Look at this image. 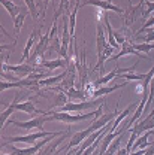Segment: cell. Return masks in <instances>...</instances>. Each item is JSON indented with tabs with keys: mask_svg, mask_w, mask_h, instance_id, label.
<instances>
[{
	"mask_svg": "<svg viewBox=\"0 0 154 155\" xmlns=\"http://www.w3.org/2000/svg\"><path fill=\"white\" fill-rule=\"evenodd\" d=\"M148 31V35H145V36H136L138 39H142L145 43H150V42H154V30H147Z\"/></svg>",
	"mask_w": 154,
	"mask_h": 155,
	"instance_id": "cell-25",
	"label": "cell"
},
{
	"mask_svg": "<svg viewBox=\"0 0 154 155\" xmlns=\"http://www.w3.org/2000/svg\"><path fill=\"white\" fill-rule=\"evenodd\" d=\"M124 55H138V57L141 58H147L145 55H142V54H139L138 51H136L135 48H133V45H132V42H124L123 45H121V51L118 52V54H115V55H112V60H118V58L124 57Z\"/></svg>",
	"mask_w": 154,
	"mask_h": 155,
	"instance_id": "cell-9",
	"label": "cell"
},
{
	"mask_svg": "<svg viewBox=\"0 0 154 155\" xmlns=\"http://www.w3.org/2000/svg\"><path fill=\"white\" fill-rule=\"evenodd\" d=\"M67 76V70H64L61 75H58V76H53V78H45V79H42V81H39V87H48V85H54V84H57V82H61L64 78Z\"/></svg>",
	"mask_w": 154,
	"mask_h": 155,
	"instance_id": "cell-16",
	"label": "cell"
},
{
	"mask_svg": "<svg viewBox=\"0 0 154 155\" xmlns=\"http://www.w3.org/2000/svg\"><path fill=\"white\" fill-rule=\"evenodd\" d=\"M69 100V97H67V94L66 93H58L57 96H56V98H54V103H53V107L50 109V110H53V109H56V107H61V106H64L66 103H69L67 101Z\"/></svg>",
	"mask_w": 154,
	"mask_h": 155,
	"instance_id": "cell-18",
	"label": "cell"
},
{
	"mask_svg": "<svg viewBox=\"0 0 154 155\" xmlns=\"http://www.w3.org/2000/svg\"><path fill=\"white\" fill-rule=\"evenodd\" d=\"M115 155H127V151H126V148L124 149H118V152Z\"/></svg>",
	"mask_w": 154,
	"mask_h": 155,
	"instance_id": "cell-27",
	"label": "cell"
},
{
	"mask_svg": "<svg viewBox=\"0 0 154 155\" xmlns=\"http://www.w3.org/2000/svg\"><path fill=\"white\" fill-rule=\"evenodd\" d=\"M154 128V109L150 112V115L147 116L145 119H142L139 124H136L133 128H130V131H135L138 136L144 134L145 131H148V130H153Z\"/></svg>",
	"mask_w": 154,
	"mask_h": 155,
	"instance_id": "cell-6",
	"label": "cell"
},
{
	"mask_svg": "<svg viewBox=\"0 0 154 155\" xmlns=\"http://www.w3.org/2000/svg\"><path fill=\"white\" fill-rule=\"evenodd\" d=\"M102 109H103V103L97 106V110L90 112V114H77L72 115L70 112H53V115L48 116V121H61L66 124H74V122H79V121H85L90 118H99L102 115Z\"/></svg>",
	"mask_w": 154,
	"mask_h": 155,
	"instance_id": "cell-1",
	"label": "cell"
},
{
	"mask_svg": "<svg viewBox=\"0 0 154 155\" xmlns=\"http://www.w3.org/2000/svg\"><path fill=\"white\" fill-rule=\"evenodd\" d=\"M136 104H138V101H135V103H132L130 106H127L121 114H118V116H117L115 119H114V122H112V128H111V131H115L117 128L120 127V124H121V121H124V118H127V116L132 114V110L136 107Z\"/></svg>",
	"mask_w": 154,
	"mask_h": 155,
	"instance_id": "cell-11",
	"label": "cell"
},
{
	"mask_svg": "<svg viewBox=\"0 0 154 155\" xmlns=\"http://www.w3.org/2000/svg\"><path fill=\"white\" fill-rule=\"evenodd\" d=\"M48 121V116L46 115H40V116H35L33 119H30V121H24V122H21V121H15V119H12V121H9L12 125H17L19 128H26V130H33V128H38V130H43V124Z\"/></svg>",
	"mask_w": 154,
	"mask_h": 155,
	"instance_id": "cell-5",
	"label": "cell"
},
{
	"mask_svg": "<svg viewBox=\"0 0 154 155\" xmlns=\"http://www.w3.org/2000/svg\"><path fill=\"white\" fill-rule=\"evenodd\" d=\"M123 87H126V82L124 84H117V85H112V87H100L93 93V98L103 97L106 94H109V93H112V91H115V90H118V88H123Z\"/></svg>",
	"mask_w": 154,
	"mask_h": 155,
	"instance_id": "cell-14",
	"label": "cell"
},
{
	"mask_svg": "<svg viewBox=\"0 0 154 155\" xmlns=\"http://www.w3.org/2000/svg\"><path fill=\"white\" fill-rule=\"evenodd\" d=\"M35 39H36V30H33V31H32V35H30V38L27 39L26 48H24V51H22L21 63H26V61L29 60V54H30V49H32V46H33V43H35Z\"/></svg>",
	"mask_w": 154,
	"mask_h": 155,
	"instance_id": "cell-15",
	"label": "cell"
},
{
	"mask_svg": "<svg viewBox=\"0 0 154 155\" xmlns=\"http://www.w3.org/2000/svg\"><path fill=\"white\" fill-rule=\"evenodd\" d=\"M24 3H26V6H27L29 12L32 14V17H33L35 19H38L39 12H38V6H36V2H35V0H24Z\"/></svg>",
	"mask_w": 154,
	"mask_h": 155,
	"instance_id": "cell-22",
	"label": "cell"
},
{
	"mask_svg": "<svg viewBox=\"0 0 154 155\" xmlns=\"http://www.w3.org/2000/svg\"><path fill=\"white\" fill-rule=\"evenodd\" d=\"M96 42H97V57H100L103 54V51L106 49L108 43V38L105 36V28L102 27L100 22H97L96 25Z\"/></svg>",
	"mask_w": 154,
	"mask_h": 155,
	"instance_id": "cell-8",
	"label": "cell"
},
{
	"mask_svg": "<svg viewBox=\"0 0 154 155\" xmlns=\"http://www.w3.org/2000/svg\"><path fill=\"white\" fill-rule=\"evenodd\" d=\"M153 25H154V17L153 18H150L148 21H145V24H144V25L141 27V30L136 33V36H141L144 31H147V28H148V27H153Z\"/></svg>",
	"mask_w": 154,
	"mask_h": 155,
	"instance_id": "cell-26",
	"label": "cell"
},
{
	"mask_svg": "<svg viewBox=\"0 0 154 155\" xmlns=\"http://www.w3.org/2000/svg\"><path fill=\"white\" fill-rule=\"evenodd\" d=\"M0 3H2V6H3V8H5L8 12H9L11 18L14 19V21H15V19H17V17L21 14V12H19V6H17L14 2H11V0H0Z\"/></svg>",
	"mask_w": 154,
	"mask_h": 155,
	"instance_id": "cell-13",
	"label": "cell"
},
{
	"mask_svg": "<svg viewBox=\"0 0 154 155\" xmlns=\"http://www.w3.org/2000/svg\"><path fill=\"white\" fill-rule=\"evenodd\" d=\"M154 11V2H150V0H147L145 2V9H144V14H142V18H147L151 12Z\"/></svg>",
	"mask_w": 154,
	"mask_h": 155,
	"instance_id": "cell-24",
	"label": "cell"
},
{
	"mask_svg": "<svg viewBox=\"0 0 154 155\" xmlns=\"http://www.w3.org/2000/svg\"><path fill=\"white\" fill-rule=\"evenodd\" d=\"M102 101H103L102 97H100V98H94V100H90V101H85V100H84V101H81V103H72V101H69V103H66L64 106H61L58 112H78V114H81V112L88 110V109L94 107L97 104H102Z\"/></svg>",
	"mask_w": 154,
	"mask_h": 155,
	"instance_id": "cell-2",
	"label": "cell"
},
{
	"mask_svg": "<svg viewBox=\"0 0 154 155\" xmlns=\"http://www.w3.org/2000/svg\"><path fill=\"white\" fill-rule=\"evenodd\" d=\"M77 14H78V3L75 5V8L72 9V14L69 15V31H70V36L72 38L75 36V19H77Z\"/></svg>",
	"mask_w": 154,
	"mask_h": 155,
	"instance_id": "cell-19",
	"label": "cell"
},
{
	"mask_svg": "<svg viewBox=\"0 0 154 155\" xmlns=\"http://www.w3.org/2000/svg\"><path fill=\"white\" fill-rule=\"evenodd\" d=\"M19 96H21V93H17V96L14 97V101H11V104L8 106V109H5L3 112H2V116H0V124H2V130H5V122H6V119L9 118L11 114H14L15 110H17V101L19 100Z\"/></svg>",
	"mask_w": 154,
	"mask_h": 155,
	"instance_id": "cell-10",
	"label": "cell"
},
{
	"mask_svg": "<svg viewBox=\"0 0 154 155\" xmlns=\"http://www.w3.org/2000/svg\"><path fill=\"white\" fill-rule=\"evenodd\" d=\"M42 64V67L48 69V70H54V69H58V67H67V63L66 60L63 58H57V60H42L39 63V66Z\"/></svg>",
	"mask_w": 154,
	"mask_h": 155,
	"instance_id": "cell-12",
	"label": "cell"
},
{
	"mask_svg": "<svg viewBox=\"0 0 154 155\" xmlns=\"http://www.w3.org/2000/svg\"><path fill=\"white\" fill-rule=\"evenodd\" d=\"M84 5H91V6H96L100 11H114L117 14H123V9L118 8L115 5H112L111 0H85Z\"/></svg>",
	"mask_w": 154,
	"mask_h": 155,
	"instance_id": "cell-7",
	"label": "cell"
},
{
	"mask_svg": "<svg viewBox=\"0 0 154 155\" xmlns=\"http://www.w3.org/2000/svg\"><path fill=\"white\" fill-rule=\"evenodd\" d=\"M153 30H154V25H153Z\"/></svg>",
	"mask_w": 154,
	"mask_h": 155,
	"instance_id": "cell-28",
	"label": "cell"
},
{
	"mask_svg": "<svg viewBox=\"0 0 154 155\" xmlns=\"http://www.w3.org/2000/svg\"><path fill=\"white\" fill-rule=\"evenodd\" d=\"M133 48H135L138 52H145V54H148V52L153 49L151 43H145V42H142V43H136V45H133Z\"/></svg>",
	"mask_w": 154,
	"mask_h": 155,
	"instance_id": "cell-23",
	"label": "cell"
},
{
	"mask_svg": "<svg viewBox=\"0 0 154 155\" xmlns=\"http://www.w3.org/2000/svg\"><path fill=\"white\" fill-rule=\"evenodd\" d=\"M3 72H14L21 79L22 78H27L29 75H32V73H42L40 69H36L33 66H29L26 63H21V64H17V66H11V64H8L5 61H3Z\"/></svg>",
	"mask_w": 154,
	"mask_h": 155,
	"instance_id": "cell-3",
	"label": "cell"
},
{
	"mask_svg": "<svg viewBox=\"0 0 154 155\" xmlns=\"http://www.w3.org/2000/svg\"><path fill=\"white\" fill-rule=\"evenodd\" d=\"M121 136L123 134H120L118 137H115V140L111 143V146L108 148V151H106L103 155H115L117 152H118V149H120V143H121V139H123Z\"/></svg>",
	"mask_w": 154,
	"mask_h": 155,
	"instance_id": "cell-20",
	"label": "cell"
},
{
	"mask_svg": "<svg viewBox=\"0 0 154 155\" xmlns=\"http://www.w3.org/2000/svg\"><path fill=\"white\" fill-rule=\"evenodd\" d=\"M26 17H27V12H21L17 19L14 21V27H15V35H17V38H18L19 31H21V28H22V24H24V21H26Z\"/></svg>",
	"mask_w": 154,
	"mask_h": 155,
	"instance_id": "cell-21",
	"label": "cell"
},
{
	"mask_svg": "<svg viewBox=\"0 0 154 155\" xmlns=\"http://www.w3.org/2000/svg\"><path fill=\"white\" fill-rule=\"evenodd\" d=\"M66 94L69 98H78V100H87V94H85V91L82 90V88H69L67 91H66Z\"/></svg>",
	"mask_w": 154,
	"mask_h": 155,
	"instance_id": "cell-17",
	"label": "cell"
},
{
	"mask_svg": "<svg viewBox=\"0 0 154 155\" xmlns=\"http://www.w3.org/2000/svg\"><path fill=\"white\" fill-rule=\"evenodd\" d=\"M57 133V131H56ZM53 131H45V130H39L38 133H33V134H27V136H15V137H11L9 139V143H17V142H21V143H29V145H35L38 143L39 139H43V137H48V136L56 134Z\"/></svg>",
	"mask_w": 154,
	"mask_h": 155,
	"instance_id": "cell-4",
	"label": "cell"
}]
</instances>
